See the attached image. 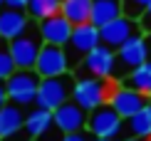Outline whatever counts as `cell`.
<instances>
[{"label": "cell", "instance_id": "1", "mask_svg": "<svg viewBox=\"0 0 151 141\" xmlns=\"http://www.w3.org/2000/svg\"><path fill=\"white\" fill-rule=\"evenodd\" d=\"M119 79H102V77H92V74H79L74 79V89H72V101L84 109V112H92V109L102 106L109 101V94L114 89Z\"/></svg>", "mask_w": 151, "mask_h": 141}, {"label": "cell", "instance_id": "2", "mask_svg": "<svg viewBox=\"0 0 151 141\" xmlns=\"http://www.w3.org/2000/svg\"><path fill=\"white\" fill-rule=\"evenodd\" d=\"M74 77L72 72H65V74H57V77H42L40 79V87H37V99L35 104L37 106H45L50 112H55L60 104L72 99V89H74Z\"/></svg>", "mask_w": 151, "mask_h": 141}, {"label": "cell", "instance_id": "3", "mask_svg": "<svg viewBox=\"0 0 151 141\" xmlns=\"http://www.w3.org/2000/svg\"><path fill=\"white\" fill-rule=\"evenodd\" d=\"M8 47L17 69H32L42 47V35H40V27H37V20H30L27 30L22 35H17L15 40H10Z\"/></svg>", "mask_w": 151, "mask_h": 141}, {"label": "cell", "instance_id": "4", "mask_svg": "<svg viewBox=\"0 0 151 141\" xmlns=\"http://www.w3.org/2000/svg\"><path fill=\"white\" fill-rule=\"evenodd\" d=\"M42 77L35 69H15L8 79H5V89H8V101L17 106H35L37 99V87H40Z\"/></svg>", "mask_w": 151, "mask_h": 141}, {"label": "cell", "instance_id": "5", "mask_svg": "<svg viewBox=\"0 0 151 141\" xmlns=\"http://www.w3.org/2000/svg\"><path fill=\"white\" fill-rule=\"evenodd\" d=\"M99 42H102V37H99V27L94 22L74 25L70 40H67V45H65L67 60H70V69H77L79 62L87 57V52H92Z\"/></svg>", "mask_w": 151, "mask_h": 141}, {"label": "cell", "instance_id": "6", "mask_svg": "<svg viewBox=\"0 0 151 141\" xmlns=\"http://www.w3.org/2000/svg\"><path fill=\"white\" fill-rule=\"evenodd\" d=\"M151 55V45L144 37V32H136L134 37H129L122 47H116V69H114V79H122L124 74H129L134 67H139L141 62H146Z\"/></svg>", "mask_w": 151, "mask_h": 141}, {"label": "cell", "instance_id": "7", "mask_svg": "<svg viewBox=\"0 0 151 141\" xmlns=\"http://www.w3.org/2000/svg\"><path fill=\"white\" fill-rule=\"evenodd\" d=\"M114 69H116V50H111L109 45L99 42L79 62L77 77L79 74H92V77H102V79H111L114 77Z\"/></svg>", "mask_w": 151, "mask_h": 141}, {"label": "cell", "instance_id": "8", "mask_svg": "<svg viewBox=\"0 0 151 141\" xmlns=\"http://www.w3.org/2000/svg\"><path fill=\"white\" fill-rule=\"evenodd\" d=\"M124 129V119L116 114L111 104H102L87 114V131L92 136H104V139H116Z\"/></svg>", "mask_w": 151, "mask_h": 141}, {"label": "cell", "instance_id": "9", "mask_svg": "<svg viewBox=\"0 0 151 141\" xmlns=\"http://www.w3.org/2000/svg\"><path fill=\"white\" fill-rule=\"evenodd\" d=\"M32 69H35L40 77H57V74L72 72L65 47H60V45H50V42H42L40 55H37Z\"/></svg>", "mask_w": 151, "mask_h": 141}, {"label": "cell", "instance_id": "10", "mask_svg": "<svg viewBox=\"0 0 151 141\" xmlns=\"http://www.w3.org/2000/svg\"><path fill=\"white\" fill-rule=\"evenodd\" d=\"M136 32H141L139 20H134V17H129V15H119V17H114V20H109L106 25L99 27V37H102V42L109 45L111 50L122 47V45L127 42L129 37H134Z\"/></svg>", "mask_w": 151, "mask_h": 141}, {"label": "cell", "instance_id": "11", "mask_svg": "<svg viewBox=\"0 0 151 141\" xmlns=\"http://www.w3.org/2000/svg\"><path fill=\"white\" fill-rule=\"evenodd\" d=\"M106 104H111V106L116 109V114L127 121L129 117H134L144 104H149V101H146V94H141V92H136V89H131V87L119 84V82H116Z\"/></svg>", "mask_w": 151, "mask_h": 141}, {"label": "cell", "instance_id": "12", "mask_svg": "<svg viewBox=\"0 0 151 141\" xmlns=\"http://www.w3.org/2000/svg\"><path fill=\"white\" fill-rule=\"evenodd\" d=\"M87 114L77 101H65V104H60L57 109L52 112L55 117V129L62 131V134H70V131H82L87 129Z\"/></svg>", "mask_w": 151, "mask_h": 141}, {"label": "cell", "instance_id": "13", "mask_svg": "<svg viewBox=\"0 0 151 141\" xmlns=\"http://www.w3.org/2000/svg\"><path fill=\"white\" fill-rule=\"evenodd\" d=\"M37 27H40L42 42L65 47L67 40H70V35H72V30H74V25L67 20L62 12H57V15H50V17H45V20H37Z\"/></svg>", "mask_w": 151, "mask_h": 141}, {"label": "cell", "instance_id": "14", "mask_svg": "<svg viewBox=\"0 0 151 141\" xmlns=\"http://www.w3.org/2000/svg\"><path fill=\"white\" fill-rule=\"evenodd\" d=\"M32 17L27 15V10H17V8H0V40H15L17 35H22L27 30V25Z\"/></svg>", "mask_w": 151, "mask_h": 141}, {"label": "cell", "instance_id": "15", "mask_svg": "<svg viewBox=\"0 0 151 141\" xmlns=\"http://www.w3.org/2000/svg\"><path fill=\"white\" fill-rule=\"evenodd\" d=\"M25 114H27L25 106H17V104H12V101H5V104L0 106V139H8V136H12V134L22 131Z\"/></svg>", "mask_w": 151, "mask_h": 141}, {"label": "cell", "instance_id": "16", "mask_svg": "<svg viewBox=\"0 0 151 141\" xmlns=\"http://www.w3.org/2000/svg\"><path fill=\"white\" fill-rule=\"evenodd\" d=\"M25 131H27V136H42V134H47L50 129H55V117L52 112L45 106H32L27 114H25Z\"/></svg>", "mask_w": 151, "mask_h": 141}, {"label": "cell", "instance_id": "17", "mask_svg": "<svg viewBox=\"0 0 151 141\" xmlns=\"http://www.w3.org/2000/svg\"><path fill=\"white\" fill-rule=\"evenodd\" d=\"M124 15V8H122V0H92V20L97 27L106 25L109 20Z\"/></svg>", "mask_w": 151, "mask_h": 141}, {"label": "cell", "instance_id": "18", "mask_svg": "<svg viewBox=\"0 0 151 141\" xmlns=\"http://www.w3.org/2000/svg\"><path fill=\"white\" fill-rule=\"evenodd\" d=\"M60 12L72 25H82L92 20V0H62Z\"/></svg>", "mask_w": 151, "mask_h": 141}, {"label": "cell", "instance_id": "19", "mask_svg": "<svg viewBox=\"0 0 151 141\" xmlns=\"http://www.w3.org/2000/svg\"><path fill=\"white\" fill-rule=\"evenodd\" d=\"M124 84L136 89V92H141V94H146V97H151V60L141 62L139 67L131 69L127 74V79H124Z\"/></svg>", "mask_w": 151, "mask_h": 141}, {"label": "cell", "instance_id": "20", "mask_svg": "<svg viewBox=\"0 0 151 141\" xmlns=\"http://www.w3.org/2000/svg\"><path fill=\"white\" fill-rule=\"evenodd\" d=\"M129 131L131 136L139 139H151V104H144L134 117H129Z\"/></svg>", "mask_w": 151, "mask_h": 141}, {"label": "cell", "instance_id": "21", "mask_svg": "<svg viewBox=\"0 0 151 141\" xmlns=\"http://www.w3.org/2000/svg\"><path fill=\"white\" fill-rule=\"evenodd\" d=\"M62 8V0H30L27 3V15L32 20H45L50 15H57Z\"/></svg>", "mask_w": 151, "mask_h": 141}, {"label": "cell", "instance_id": "22", "mask_svg": "<svg viewBox=\"0 0 151 141\" xmlns=\"http://www.w3.org/2000/svg\"><path fill=\"white\" fill-rule=\"evenodd\" d=\"M15 60L10 55V47H8V40H0V79H8V77L15 72Z\"/></svg>", "mask_w": 151, "mask_h": 141}, {"label": "cell", "instance_id": "23", "mask_svg": "<svg viewBox=\"0 0 151 141\" xmlns=\"http://www.w3.org/2000/svg\"><path fill=\"white\" fill-rule=\"evenodd\" d=\"M151 0H122V8H124V15L134 17V20H139L141 12L149 8Z\"/></svg>", "mask_w": 151, "mask_h": 141}, {"label": "cell", "instance_id": "24", "mask_svg": "<svg viewBox=\"0 0 151 141\" xmlns=\"http://www.w3.org/2000/svg\"><path fill=\"white\" fill-rule=\"evenodd\" d=\"M139 27H141V32H151V3H149V8L141 12V17H139Z\"/></svg>", "mask_w": 151, "mask_h": 141}, {"label": "cell", "instance_id": "25", "mask_svg": "<svg viewBox=\"0 0 151 141\" xmlns=\"http://www.w3.org/2000/svg\"><path fill=\"white\" fill-rule=\"evenodd\" d=\"M62 139V131H57V129H50L47 134H42V136H30L27 141H60Z\"/></svg>", "mask_w": 151, "mask_h": 141}, {"label": "cell", "instance_id": "26", "mask_svg": "<svg viewBox=\"0 0 151 141\" xmlns=\"http://www.w3.org/2000/svg\"><path fill=\"white\" fill-rule=\"evenodd\" d=\"M60 141H92V139L84 134V129H82V131H70V134H62V139H60Z\"/></svg>", "mask_w": 151, "mask_h": 141}, {"label": "cell", "instance_id": "27", "mask_svg": "<svg viewBox=\"0 0 151 141\" xmlns=\"http://www.w3.org/2000/svg\"><path fill=\"white\" fill-rule=\"evenodd\" d=\"M27 3L30 0H5L8 8H17V10H27Z\"/></svg>", "mask_w": 151, "mask_h": 141}, {"label": "cell", "instance_id": "28", "mask_svg": "<svg viewBox=\"0 0 151 141\" xmlns=\"http://www.w3.org/2000/svg\"><path fill=\"white\" fill-rule=\"evenodd\" d=\"M5 101H8V89H5V82L0 79V106H3Z\"/></svg>", "mask_w": 151, "mask_h": 141}, {"label": "cell", "instance_id": "29", "mask_svg": "<svg viewBox=\"0 0 151 141\" xmlns=\"http://www.w3.org/2000/svg\"><path fill=\"white\" fill-rule=\"evenodd\" d=\"M92 141H114V139H104V136H94Z\"/></svg>", "mask_w": 151, "mask_h": 141}, {"label": "cell", "instance_id": "30", "mask_svg": "<svg viewBox=\"0 0 151 141\" xmlns=\"http://www.w3.org/2000/svg\"><path fill=\"white\" fill-rule=\"evenodd\" d=\"M124 141H146V139H139V136H131V139H124Z\"/></svg>", "mask_w": 151, "mask_h": 141}, {"label": "cell", "instance_id": "31", "mask_svg": "<svg viewBox=\"0 0 151 141\" xmlns=\"http://www.w3.org/2000/svg\"><path fill=\"white\" fill-rule=\"evenodd\" d=\"M146 40H149V45H151V32H146Z\"/></svg>", "mask_w": 151, "mask_h": 141}, {"label": "cell", "instance_id": "32", "mask_svg": "<svg viewBox=\"0 0 151 141\" xmlns=\"http://www.w3.org/2000/svg\"><path fill=\"white\" fill-rule=\"evenodd\" d=\"M3 5H5V0H0V8H3Z\"/></svg>", "mask_w": 151, "mask_h": 141}]
</instances>
